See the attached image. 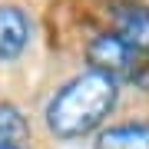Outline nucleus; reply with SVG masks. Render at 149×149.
<instances>
[{
  "instance_id": "4",
  "label": "nucleus",
  "mask_w": 149,
  "mask_h": 149,
  "mask_svg": "<svg viewBox=\"0 0 149 149\" xmlns=\"http://www.w3.org/2000/svg\"><path fill=\"white\" fill-rule=\"evenodd\" d=\"M30 40H33V23L27 10L17 3H0V63L23 56Z\"/></svg>"
},
{
  "instance_id": "6",
  "label": "nucleus",
  "mask_w": 149,
  "mask_h": 149,
  "mask_svg": "<svg viewBox=\"0 0 149 149\" xmlns=\"http://www.w3.org/2000/svg\"><path fill=\"white\" fill-rule=\"evenodd\" d=\"M30 123L13 103H0V146H27Z\"/></svg>"
},
{
  "instance_id": "5",
  "label": "nucleus",
  "mask_w": 149,
  "mask_h": 149,
  "mask_svg": "<svg viewBox=\"0 0 149 149\" xmlns=\"http://www.w3.org/2000/svg\"><path fill=\"white\" fill-rule=\"evenodd\" d=\"M96 149H149V119L109 123L96 133Z\"/></svg>"
},
{
  "instance_id": "3",
  "label": "nucleus",
  "mask_w": 149,
  "mask_h": 149,
  "mask_svg": "<svg viewBox=\"0 0 149 149\" xmlns=\"http://www.w3.org/2000/svg\"><path fill=\"white\" fill-rule=\"evenodd\" d=\"M113 30L123 43H129L133 50H146L149 53V7L139 0H119L113 3Z\"/></svg>"
},
{
  "instance_id": "2",
  "label": "nucleus",
  "mask_w": 149,
  "mask_h": 149,
  "mask_svg": "<svg viewBox=\"0 0 149 149\" xmlns=\"http://www.w3.org/2000/svg\"><path fill=\"white\" fill-rule=\"evenodd\" d=\"M136 53L139 50H133L129 43H123L116 33H109V30L96 33V37L86 43V63H90V70L113 76L116 83H126L129 70L136 63Z\"/></svg>"
},
{
  "instance_id": "1",
  "label": "nucleus",
  "mask_w": 149,
  "mask_h": 149,
  "mask_svg": "<svg viewBox=\"0 0 149 149\" xmlns=\"http://www.w3.org/2000/svg\"><path fill=\"white\" fill-rule=\"evenodd\" d=\"M116 103H119V83L106 73L86 70V73L66 80L50 96L47 109H43L47 133L63 139V143L100 133L106 126V119L113 116Z\"/></svg>"
},
{
  "instance_id": "7",
  "label": "nucleus",
  "mask_w": 149,
  "mask_h": 149,
  "mask_svg": "<svg viewBox=\"0 0 149 149\" xmlns=\"http://www.w3.org/2000/svg\"><path fill=\"white\" fill-rule=\"evenodd\" d=\"M126 83L136 86L139 93H149V53H146V50L136 53V63H133V70H129Z\"/></svg>"
},
{
  "instance_id": "8",
  "label": "nucleus",
  "mask_w": 149,
  "mask_h": 149,
  "mask_svg": "<svg viewBox=\"0 0 149 149\" xmlns=\"http://www.w3.org/2000/svg\"><path fill=\"white\" fill-rule=\"evenodd\" d=\"M0 149H30V146H0Z\"/></svg>"
}]
</instances>
